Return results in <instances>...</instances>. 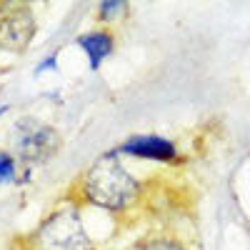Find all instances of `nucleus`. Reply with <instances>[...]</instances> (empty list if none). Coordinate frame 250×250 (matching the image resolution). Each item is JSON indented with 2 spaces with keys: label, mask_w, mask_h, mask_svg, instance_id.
<instances>
[{
  "label": "nucleus",
  "mask_w": 250,
  "mask_h": 250,
  "mask_svg": "<svg viewBox=\"0 0 250 250\" xmlns=\"http://www.w3.org/2000/svg\"><path fill=\"white\" fill-rule=\"evenodd\" d=\"M140 193V183L123 168L115 155H100L80 178V195L110 213L130 208Z\"/></svg>",
  "instance_id": "1"
},
{
  "label": "nucleus",
  "mask_w": 250,
  "mask_h": 250,
  "mask_svg": "<svg viewBox=\"0 0 250 250\" xmlns=\"http://www.w3.org/2000/svg\"><path fill=\"white\" fill-rule=\"evenodd\" d=\"M28 250H95L75 205L50 213L28 235Z\"/></svg>",
  "instance_id": "2"
},
{
  "label": "nucleus",
  "mask_w": 250,
  "mask_h": 250,
  "mask_svg": "<svg viewBox=\"0 0 250 250\" xmlns=\"http://www.w3.org/2000/svg\"><path fill=\"white\" fill-rule=\"evenodd\" d=\"M10 145L13 153L28 165L45 163L58 153L60 135L55 133V128L40 123L38 118H20L10 128Z\"/></svg>",
  "instance_id": "3"
},
{
  "label": "nucleus",
  "mask_w": 250,
  "mask_h": 250,
  "mask_svg": "<svg viewBox=\"0 0 250 250\" xmlns=\"http://www.w3.org/2000/svg\"><path fill=\"white\" fill-rule=\"evenodd\" d=\"M35 30L38 20L28 5H0V50L3 53H25L35 38Z\"/></svg>",
  "instance_id": "4"
},
{
  "label": "nucleus",
  "mask_w": 250,
  "mask_h": 250,
  "mask_svg": "<svg viewBox=\"0 0 250 250\" xmlns=\"http://www.w3.org/2000/svg\"><path fill=\"white\" fill-rule=\"evenodd\" d=\"M123 153L143 160H155V163H175L178 160V148L175 143L160 135H133L123 143Z\"/></svg>",
  "instance_id": "5"
},
{
  "label": "nucleus",
  "mask_w": 250,
  "mask_h": 250,
  "mask_svg": "<svg viewBox=\"0 0 250 250\" xmlns=\"http://www.w3.org/2000/svg\"><path fill=\"white\" fill-rule=\"evenodd\" d=\"M78 45L85 50L88 60H90V68L98 70L100 68V62L105 60L113 48H115V40L110 33H103V30H95V33H85V35H80L78 38Z\"/></svg>",
  "instance_id": "6"
},
{
  "label": "nucleus",
  "mask_w": 250,
  "mask_h": 250,
  "mask_svg": "<svg viewBox=\"0 0 250 250\" xmlns=\"http://www.w3.org/2000/svg\"><path fill=\"white\" fill-rule=\"evenodd\" d=\"M138 250H185L175 238H148L138 245Z\"/></svg>",
  "instance_id": "7"
},
{
  "label": "nucleus",
  "mask_w": 250,
  "mask_h": 250,
  "mask_svg": "<svg viewBox=\"0 0 250 250\" xmlns=\"http://www.w3.org/2000/svg\"><path fill=\"white\" fill-rule=\"evenodd\" d=\"M18 173V160L13 153H0V183H10L15 180Z\"/></svg>",
  "instance_id": "8"
},
{
  "label": "nucleus",
  "mask_w": 250,
  "mask_h": 250,
  "mask_svg": "<svg viewBox=\"0 0 250 250\" xmlns=\"http://www.w3.org/2000/svg\"><path fill=\"white\" fill-rule=\"evenodd\" d=\"M125 8H128L125 3H118V0H110L108 3L105 0V3L98 5V18L103 20V23H110V20H115L120 13H125Z\"/></svg>",
  "instance_id": "9"
},
{
  "label": "nucleus",
  "mask_w": 250,
  "mask_h": 250,
  "mask_svg": "<svg viewBox=\"0 0 250 250\" xmlns=\"http://www.w3.org/2000/svg\"><path fill=\"white\" fill-rule=\"evenodd\" d=\"M48 68H55V55L45 58V62H43V65H38V70H35V73H43V70H48Z\"/></svg>",
  "instance_id": "10"
},
{
  "label": "nucleus",
  "mask_w": 250,
  "mask_h": 250,
  "mask_svg": "<svg viewBox=\"0 0 250 250\" xmlns=\"http://www.w3.org/2000/svg\"><path fill=\"white\" fill-rule=\"evenodd\" d=\"M5 110H8V108H5V105H3V108H0V115H3V113H5Z\"/></svg>",
  "instance_id": "11"
}]
</instances>
